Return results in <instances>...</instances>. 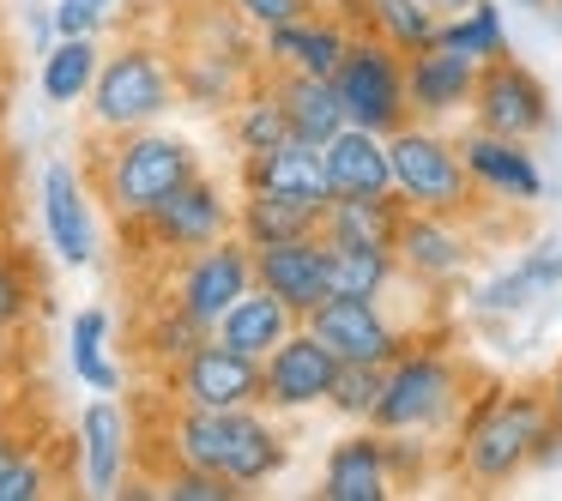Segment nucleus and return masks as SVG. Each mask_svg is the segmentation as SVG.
Returning <instances> with one entry per match:
<instances>
[{"label":"nucleus","mask_w":562,"mask_h":501,"mask_svg":"<svg viewBox=\"0 0 562 501\" xmlns=\"http://www.w3.org/2000/svg\"><path fill=\"white\" fill-rule=\"evenodd\" d=\"M550 19H557V31H562V0H550Z\"/></svg>","instance_id":"864d4df0"},{"label":"nucleus","mask_w":562,"mask_h":501,"mask_svg":"<svg viewBox=\"0 0 562 501\" xmlns=\"http://www.w3.org/2000/svg\"><path fill=\"white\" fill-rule=\"evenodd\" d=\"M557 284H562V248L557 242H538L520 266H508V272H496L490 284H477V291H472V315H484V320L520 315V308H532L538 296H550Z\"/></svg>","instance_id":"b1692460"},{"label":"nucleus","mask_w":562,"mask_h":501,"mask_svg":"<svg viewBox=\"0 0 562 501\" xmlns=\"http://www.w3.org/2000/svg\"><path fill=\"white\" fill-rule=\"evenodd\" d=\"M333 296H369V303H387V291L405 278L400 254L393 248H369V242H333Z\"/></svg>","instance_id":"473e14b6"},{"label":"nucleus","mask_w":562,"mask_h":501,"mask_svg":"<svg viewBox=\"0 0 562 501\" xmlns=\"http://www.w3.org/2000/svg\"><path fill=\"white\" fill-rule=\"evenodd\" d=\"M472 375L465 363L448 351V339H429L417 332L400 356L387 363V387H381V405L369 423L375 429H405V435H453L472 405Z\"/></svg>","instance_id":"7ed1b4c3"},{"label":"nucleus","mask_w":562,"mask_h":501,"mask_svg":"<svg viewBox=\"0 0 562 501\" xmlns=\"http://www.w3.org/2000/svg\"><path fill=\"white\" fill-rule=\"evenodd\" d=\"M13 405H19V387H13V375H7V363H0V417H13Z\"/></svg>","instance_id":"de8ad7c7"},{"label":"nucleus","mask_w":562,"mask_h":501,"mask_svg":"<svg viewBox=\"0 0 562 501\" xmlns=\"http://www.w3.org/2000/svg\"><path fill=\"white\" fill-rule=\"evenodd\" d=\"M405 224V200L400 194H339L321 218V236L333 242H369V248H393Z\"/></svg>","instance_id":"cd10ccee"},{"label":"nucleus","mask_w":562,"mask_h":501,"mask_svg":"<svg viewBox=\"0 0 562 501\" xmlns=\"http://www.w3.org/2000/svg\"><path fill=\"white\" fill-rule=\"evenodd\" d=\"M272 86H279L291 139H303V146H327V139L345 127V103H339V91H333V79H321V73H272Z\"/></svg>","instance_id":"a878e982"},{"label":"nucleus","mask_w":562,"mask_h":501,"mask_svg":"<svg viewBox=\"0 0 562 501\" xmlns=\"http://www.w3.org/2000/svg\"><path fill=\"white\" fill-rule=\"evenodd\" d=\"M67 363L91 392H122V363L110 356V315L103 308H79L67 327Z\"/></svg>","instance_id":"72a5a7b5"},{"label":"nucleus","mask_w":562,"mask_h":501,"mask_svg":"<svg viewBox=\"0 0 562 501\" xmlns=\"http://www.w3.org/2000/svg\"><path fill=\"white\" fill-rule=\"evenodd\" d=\"M369 31L387 37L400 55H417L441 37V13L429 0H369Z\"/></svg>","instance_id":"c9c22d12"},{"label":"nucleus","mask_w":562,"mask_h":501,"mask_svg":"<svg viewBox=\"0 0 562 501\" xmlns=\"http://www.w3.org/2000/svg\"><path fill=\"white\" fill-rule=\"evenodd\" d=\"M243 291H255V248H248L243 236H224V242L194 248V254L176 260L164 303H176L188 320H200V327L212 332L224 315H231V303Z\"/></svg>","instance_id":"1a4fd4ad"},{"label":"nucleus","mask_w":562,"mask_h":501,"mask_svg":"<svg viewBox=\"0 0 562 501\" xmlns=\"http://www.w3.org/2000/svg\"><path fill=\"white\" fill-rule=\"evenodd\" d=\"M303 327V315H296L291 303H279V296L267 291V284H255V291H243L231 303V315L212 327V339H224L231 351H243V356H260L267 363L272 351H279L291 332Z\"/></svg>","instance_id":"4be33fe9"},{"label":"nucleus","mask_w":562,"mask_h":501,"mask_svg":"<svg viewBox=\"0 0 562 501\" xmlns=\"http://www.w3.org/2000/svg\"><path fill=\"white\" fill-rule=\"evenodd\" d=\"M13 339L19 332H0V363H13Z\"/></svg>","instance_id":"3c124183"},{"label":"nucleus","mask_w":562,"mask_h":501,"mask_svg":"<svg viewBox=\"0 0 562 501\" xmlns=\"http://www.w3.org/2000/svg\"><path fill=\"white\" fill-rule=\"evenodd\" d=\"M176 55V86H182V103L188 110H206V115H224L248 86L255 73L236 61H218V55H200V49H170Z\"/></svg>","instance_id":"c756f323"},{"label":"nucleus","mask_w":562,"mask_h":501,"mask_svg":"<svg viewBox=\"0 0 562 501\" xmlns=\"http://www.w3.org/2000/svg\"><path fill=\"white\" fill-rule=\"evenodd\" d=\"M284 465H291V441H284V429L267 417V405H248L243 435H236V447H231V465H224V477H231V483L248 496V489L272 483Z\"/></svg>","instance_id":"bb28decb"},{"label":"nucleus","mask_w":562,"mask_h":501,"mask_svg":"<svg viewBox=\"0 0 562 501\" xmlns=\"http://www.w3.org/2000/svg\"><path fill=\"white\" fill-rule=\"evenodd\" d=\"M37 303H43V291H37L31 260L0 248V332H25V320L37 315Z\"/></svg>","instance_id":"58836bf2"},{"label":"nucleus","mask_w":562,"mask_h":501,"mask_svg":"<svg viewBox=\"0 0 562 501\" xmlns=\"http://www.w3.org/2000/svg\"><path fill=\"white\" fill-rule=\"evenodd\" d=\"M176 103H182L176 55L151 37H127V43H115V49H103L86 115H91L98 134H134V127H158Z\"/></svg>","instance_id":"20e7f679"},{"label":"nucleus","mask_w":562,"mask_h":501,"mask_svg":"<svg viewBox=\"0 0 562 501\" xmlns=\"http://www.w3.org/2000/svg\"><path fill=\"white\" fill-rule=\"evenodd\" d=\"M164 399L194 411H248V405H267V375H260V356L231 351L224 339H200L176 368H164Z\"/></svg>","instance_id":"6e6552de"},{"label":"nucleus","mask_w":562,"mask_h":501,"mask_svg":"<svg viewBox=\"0 0 562 501\" xmlns=\"http://www.w3.org/2000/svg\"><path fill=\"white\" fill-rule=\"evenodd\" d=\"M200 175V151L182 134L164 127H134V134H103L98 158H91V182L98 200L110 206V218L122 230H134L158 200H170L176 187Z\"/></svg>","instance_id":"f03ea898"},{"label":"nucleus","mask_w":562,"mask_h":501,"mask_svg":"<svg viewBox=\"0 0 562 501\" xmlns=\"http://www.w3.org/2000/svg\"><path fill=\"white\" fill-rule=\"evenodd\" d=\"M243 194H284V200H303V206L327 212L333 200V175H327V151L303 146V139H284L272 151H255L243 158Z\"/></svg>","instance_id":"6ab92c4d"},{"label":"nucleus","mask_w":562,"mask_h":501,"mask_svg":"<svg viewBox=\"0 0 562 501\" xmlns=\"http://www.w3.org/2000/svg\"><path fill=\"white\" fill-rule=\"evenodd\" d=\"M387 496H393V471H387L381 429L357 423L321 465V501H387Z\"/></svg>","instance_id":"412c9836"},{"label":"nucleus","mask_w":562,"mask_h":501,"mask_svg":"<svg viewBox=\"0 0 562 501\" xmlns=\"http://www.w3.org/2000/svg\"><path fill=\"white\" fill-rule=\"evenodd\" d=\"M0 248H7V242H0Z\"/></svg>","instance_id":"5fc2aeb1"},{"label":"nucleus","mask_w":562,"mask_h":501,"mask_svg":"<svg viewBox=\"0 0 562 501\" xmlns=\"http://www.w3.org/2000/svg\"><path fill=\"white\" fill-rule=\"evenodd\" d=\"M49 483H55V471L37 441H25L13 459L0 465V501H37V496H49Z\"/></svg>","instance_id":"ea45409f"},{"label":"nucleus","mask_w":562,"mask_h":501,"mask_svg":"<svg viewBox=\"0 0 562 501\" xmlns=\"http://www.w3.org/2000/svg\"><path fill=\"white\" fill-rule=\"evenodd\" d=\"M308 327L333 344L339 363H375V368H387L393 356L417 339L405 320H393L387 303H369V296H327V303L308 315Z\"/></svg>","instance_id":"f8f14e48"},{"label":"nucleus","mask_w":562,"mask_h":501,"mask_svg":"<svg viewBox=\"0 0 562 501\" xmlns=\"http://www.w3.org/2000/svg\"><path fill=\"white\" fill-rule=\"evenodd\" d=\"M514 7H532V13H550V0H514Z\"/></svg>","instance_id":"603ef678"},{"label":"nucleus","mask_w":562,"mask_h":501,"mask_svg":"<svg viewBox=\"0 0 562 501\" xmlns=\"http://www.w3.org/2000/svg\"><path fill=\"white\" fill-rule=\"evenodd\" d=\"M393 254H400L405 284H417V291H453V284L472 272V254H477L472 218L405 206V224H400V236H393Z\"/></svg>","instance_id":"9b49d317"},{"label":"nucleus","mask_w":562,"mask_h":501,"mask_svg":"<svg viewBox=\"0 0 562 501\" xmlns=\"http://www.w3.org/2000/svg\"><path fill=\"white\" fill-rule=\"evenodd\" d=\"M557 465H562V423H550V429H544V441H538L532 471H557Z\"/></svg>","instance_id":"a18cd8bd"},{"label":"nucleus","mask_w":562,"mask_h":501,"mask_svg":"<svg viewBox=\"0 0 562 501\" xmlns=\"http://www.w3.org/2000/svg\"><path fill=\"white\" fill-rule=\"evenodd\" d=\"M429 7H436V13L448 19V13H465V7H472V0H429Z\"/></svg>","instance_id":"8fccbe9b"},{"label":"nucleus","mask_w":562,"mask_h":501,"mask_svg":"<svg viewBox=\"0 0 562 501\" xmlns=\"http://www.w3.org/2000/svg\"><path fill=\"white\" fill-rule=\"evenodd\" d=\"M381 447H387L393 489H405V483H424V477H429V435H405V429H381Z\"/></svg>","instance_id":"79ce46f5"},{"label":"nucleus","mask_w":562,"mask_h":501,"mask_svg":"<svg viewBox=\"0 0 562 501\" xmlns=\"http://www.w3.org/2000/svg\"><path fill=\"white\" fill-rule=\"evenodd\" d=\"M393 151V194L412 212H448V218H472L477 212V182L460 158V139L441 134L436 122H405L387 134Z\"/></svg>","instance_id":"39448f33"},{"label":"nucleus","mask_w":562,"mask_h":501,"mask_svg":"<svg viewBox=\"0 0 562 501\" xmlns=\"http://www.w3.org/2000/svg\"><path fill=\"white\" fill-rule=\"evenodd\" d=\"M460 139V158L472 170L477 194L502 200V206H538L544 200V170H538L532 146L526 139H508V134H490V127H465Z\"/></svg>","instance_id":"4468645a"},{"label":"nucleus","mask_w":562,"mask_h":501,"mask_svg":"<svg viewBox=\"0 0 562 501\" xmlns=\"http://www.w3.org/2000/svg\"><path fill=\"white\" fill-rule=\"evenodd\" d=\"M436 43L472 55L477 67L514 55V49H508V19H502V0H472L465 13H448V19H441V37H436Z\"/></svg>","instance_id":"f704fd0d"},{"label":"nucleus","mask_w":562,"mask_h":501,"mask_svg":"<svg viewBox=\"0 0 562 501\" xmlns=\"http://www.w3.org/2000/svg\"><path fill=\"white\" fill-rule=\"evenodd\" d=\"M260 375H267V411H279V417L315 411V405H327L333 380H339V356H333V344L303 320V327L260 363Z\"/></svg>","instance_id":"ddd939ff"},{"label":"nucleus","mask_w":562,"mask_h":501,"mask_svg":"<svg viewBox=\"0 0 562 501\" xmlns=\"http://www.w3.org/2000/svg\"><path fill=\"white\" fill-rule=\"evenodd\" d=\"M357 31L345 25L333 7H321V13L308 19H291V25H272L260 31V61L272 67V73H321L333 79L345 61V49H351Z\"/></svg>","instance_id":"f3484780"},{"label":"nucleus","mask_w":562,"mask_h":501,"mask_svg":"<svg viewBox=\"0 0 562 501\" xmlns=\"http://www.w3.org/2000/svg\"><path fill=\"white\" fill-rule=\"evenodd\" d=\"M243 417L248 411H194V405H176L170 423H164V453H170V465H206V471H224L236 435H243Z\"/></svg>","instance_id":"5701e85b"},{"label":"nucleus","mask_w":562,"mask_h":501,"mask_svg":"<svg viewBox=\"0 0 562 501\" xmlns=\"http://www.w3.org/2000/svg\"><path fill=\"white\" fill-rule=\"evenodd\" d=\"M472 127H490V134H508V139H544L550 122H557V103H550V86L532 73L526 61L502 55V61L477 67V91H472Z\"/></svg>","instance_id":"9d476101"},{"label":"nucleus","mask_w":562,"mask_h":501,"mask_svg":"<svg viewBox=\"0 0 562 501\" xmlns=\"http://www.w3.org/2000/svg\"><path fill=\"white\" fill-rule=\"evenodd\" d=\"M19 447H25V435H19V429H13V417H0V465L13 459Z\"/></svg>","instance_id":"49530a36"},{"label":"nucleus","mask_w":562,"mask_h":501,"mask_svg":"<svg viewBox=\"0 0 562 501\" xmlns=\"http://www.w3.org/2000/svg\"><path fill=\"white\" fill-rule=\"evenodd\" d=\"M122 13V0H55V37H98L110 19Z\"/></svg>","instance_id":"37998d69"},{"label":"nucleus","mask_w":562,"mask_h":501,"mask_svg":"<svg viewBox=\"0 0 562 501\" xmlns=\"http://www.w3.org/2000/svg\"><path fill=\"white\" fill-rule=\"evenodd\" d=\"M158 496L164 501H236L243 489L224 471H206V465H170V471L158 477Z\"/></svg>","instance_id":"a19ab883"},{"label":"nucleus","mask_w":562,"mask_h":501,"mask_svg":"<svg viewBox=\"0 0 562 501\" xmlns=\"http://www.w3.org/2000/svg\"><path fill=\"white\" fill-rule=\"evenodd\" d=\"M255 284H267L279 303H291L296 315H315L321 303L333 296V248L321 230L291 236V242L255 248Z\"/></svg>","instance_id":"2eb2a0df"},{"label":"nucleus","mask_w":562,"mask_h":501,"mask_svg":"<svg viewBox=\"0 0 562 501\" xmlns=\"http://www.w3.org/2000/svg\"><path fill=\"white\" fill-rule=\"evenodd\" d=\"M557 423L550 417V392L544 387H484L472 392L460 429H453V477L472 489H502L514 477L532 471L538 441Z\"/></svg>","instance_id":"f257e3e1"},{"label":"nucleus","mask_w":562,"mask_h":501,"mask_svg":"<svg viewBox=\"0 0 562 501\" xmlns=\"http://www.w3.org/2000/svg\"><path fill=\"white\" fill-rule=\"evenodd\" d=\"M405 86H412V115L417 122H460L472 115V91H477V61L448 43L405 55Z\"/></svg>","instance_id":"a211bd4d"},{"label":"nucleus","mask_w":562,"mask_h":501,"mask_svg":"<svg viewBox=\"0 0 562 501\" xmlns=\"http://www.w3.org/2000/svg\"><path fill=\"white\" fill-rule=\"evenodd\" d=\"M327 212L303 206V200H284V194H243L236 200V236L248 248H272V242H291V236L321 230Z\"/></svg>","instance_id":"2f4dec72"},{"label":"nucleus","mask_w":562,"mask_h":501,"mask_svg":"<svg viewBox=\"0 0 562 501\" xmlns=\"http://www.w3.org/2000/svg\"><path fill=\"white\" fill-rule=\"evenodd\" d=\"M98 67H103V49L98 37H55L49 49H43V103H55V110H74V103L91 98V86H98Z\"/></svg>","instance_id":"c85d7f7f"},{"label":"nucleus","mask_w":562,"mask_h":501,"mask_svg":"<svg viewBox=\"0 0 562 501\" xmlns=\"http://www.w3.org/2000/svg\"><path fill=\"white\" fill-rule=\"evenodd\" d=\"M333 91L345 103V122L369 127V134H400L412 115V86H405V55L393 49L375 31H357L351 49H345L339 73H333Z\"/></svg>","instance_id":"423d86ee"},{"label":"nucleus","mask_w":562,"mask_h":501,"mask_svg":"<svg viewBox=\"0 0 562 501\" xmlns=\"http://www.w3.org/2000/svg\"><path fill=\"white\" fill-rule=\"evenodd\" d=\"M134 477V417L103 392L79 411V483L86 496H122Z\"/></svg>","instance_id":"dca6fc26"},{"label":"nucleus","mask_w":562,"mask_h":501,"mask_svg":"<svg viewBox=\"0 0 562 501\" xmlns=\"http://www.w3.org/2000/svg\"><path fill=\"white\" fill-rule=\"evenodd\" d=\"M321 151H327L333 194H393V151H387V134H369V127H351V122H345Z\"/></svg>","instance_id":"393cba45"},{"label":"nucleus","mask_w":562,"mask_h":501,"mask_svg":"<svg viewBox=\"0 0 562 501\" xmlns=\"http://www.w3.org/2000/svg\"><path fill=\"white\" fill-rule=\"evenodd\" d=\"M381 387H387V368L375 363H339V380L327 392V411L345 417V423H369L381 405Z\"/></svg>","instance_id":"e433bc0d"},{"label":"nucleus","mask_w":562,"mask_h":501,"mask_svg":"<svg viewBox=\"0 0 562 501\" xmlns=\"http://www.w3.org/2000/svg\"><path fill=\"white\" fill-rule=\"evenodd\" d=\"M200 339H212V332L200 327V320H188L176 303H164L158 315H151V327H146V344H139V351H146L158 368H176V363H182V356L194 351Z\"/></svg>","instance_id":"4c0bfd02"},{"label":"nucleus","mask_w":562,"mask_h":501,"mask_svg":"<svg viewBox=\"0 0 562 501\" xmlns=\"http://www.w3.org/2000/svg\"><path fill=\"white\" fill-rule=\"evenodd\" d=\"M43 230H49V248L61 266H91L98 260V224H91V194L86 175L74 163H49L43 170Z\"/></svg>","instance_id":"aec40b11"},{"label":"nucleus","mask_w":562,"mask_h":501,"mask_svg":"<svg viewBox=\"0 0 562 501\" xmlns=\"http://www.w3.org/2000/svg\"><path fill=\"white\" fill-rule=\"evenodd\" d=\"M127 236H139V242L164 260H182V254H194V248H212V242H224V236H236V200L224 194V182H212V175L200 170V175H188L170 200H158Z\"/></svg>","instance_id":"0eeeda50"},{"label":"nucleus","mask_w":562,"mask_h":501,"mask_svg":"<svg viewBox=\"0 0 562 501\" xmlns=\"http://www.w3.org/2000/svg\"><path fill=\"white\" fill-rule=\"evenodd\" d=\"M544 392H550V417H557V423H562V363H557V375L544 380Z\"/></svg>","instance_id":"09e8293b"},{"label":"nucleus","mask_w":562,"mask_h":501,"mask_svg":"<svg viewBox=\"0 0 562 501\" xmlns=\"http://www.w3.org/2000/svg\"><path fill=\"white\" fill-rule=\"evenodd\" d=\"M284 139H291V122H284L272 73L260 67L255 86L231 103V146H236V158H255V151H272V146H284Z\"/></svg>","instance_id":"7c9ffc66"},{"label":"nucleus","mask_w":562,"mask_h":501,"mask_svg":"<svg viewBox=\"0 0 562 501\" xmlns=\"http://www.w3.org/2000/svg\"><path fill=\"white\" fill-rule=\"evenodd\" d=\"M231 7H236V13H243L255 31H272V25H291V19L321 13V0H231Z\"/></svg>","instance_id":"c03bdc74"}]
</instances>
